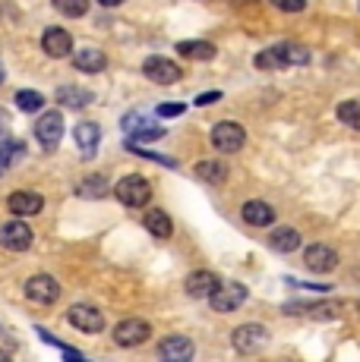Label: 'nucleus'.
Returning a JSON list of instances; mask_svg holds the SVG:
<instances>
[{
  "instance_id": "obj_13",
  "label": "nucleus",
  "mask_w": 360,
  "mask_h": 362,
  "mask_svg": "<svg viewBox=\"0 0 360 362\" xmlns=\"http://www.w3.org/2000/svg\"><path fill=\"white\" fill-rule=\"evenodd\" d=\"M123 129H127L133 139H140V142H158V139L164 136V129L155 127L145 114H127L123 117Z\"/></svg>"
},
{
  "instance_id": "obj_12",
  "label": "nucleus",
  "mask_w": 360,
  "mask_h": 362,
  "mask_svg": "<svg viewBox=\"0 0 360 362\" xmlns=\"http://www.w3.org/2000/svg\"><path fill=\"white\" fill-rule=\"evenodd\" d=\"M303 264H307L310 271H316V274H329V271L338 268V255L332 246L316 243V246H310L307 252H303Z\"/></svg>"
},
{
  "instance_id": "obj_8",
  "label": "nucleus",
  "mask_w": 360,
  "mask_h": 362,
  "mask_svg": "<svg viewBox=\"0 0 360 362\" xmlns=\"http://www.w3.org/2000/svg\"><path fill=\"white\" fill-rule=\"evenodd\" d=\"M209 303L215 312H234L237 305L247 303V287L244 284H221L215 293L209 296Z\"/></svg>"
},
{
  "instance_id": "obj_33",
  "label": "nucleus",
  "mask_w": 360,
  "mask_h": 362,
  "mask_svg": "<svg viewBox=\"0 0 360 362\" xmlns=\"http://www.w3.org/2000/svg\"><path fill=\"white\" fill-rule=\"evenodd\" d=\"M279 10H285V13H300L303 6H307V0H272Z\"/></svg>"
},
{
  "instance_id": "obj_35",
  "label": "nucleus",
  "mask_w": 360,
  "mask_h": 362,
  "mask_svg": "<svg viewBox=\"0 0 360 362\" xmlns=\"http://www.w3.org/2000/svg\"><path fill=\"white\" fill-rule=\"evenodd\" d=\"M6 129H10V117H6L4 107H0V136H6Z\"/></svg>"
},
{
  "instance_id": "obj_5",
  "label": "nucleus",
  "mask_w": 360,
  "mask_h": 362,
  "mask_svg": "<svg viewBox=\"0 0 360 362\" xmlns=\"http://www.w3.org/2000/svg\"><path fill=\"white\" fill-rule=\"evenodd\" d=\"M0 246L10 249V252H23V249L32 246V227L19 221H10V224L0 227Z\"/></svg>"
},
{
  "instance_id": "obj_10",
  "label": "nucleus",
  "mask_w": 360,
  "mask_h": 362,
  "mask_svg": "<svg viewBox=\"0 0 360 362\" xmlns=\"http://www.w3.org/2000/svg\"><path fill=\"white\" fill-rule=\"evenodd\" d=\"M149 334H152L149 322H142V318H127V322H120L114 328V340L120 346H140L149 340Z\"/></svg>"
},
{
  "instance_id": "obj_29",
  "label": "nucleus",
  "mask_w": 360,
  "mask_h": 362,
  "mask_svg": "<svg viewBox=\"0 0 360 362\" xmlns=\"http://www.w3.org/2000/svg\"><path fill=\"white\" fill-rule=\"evenodd\" d=\"M54 10H57V13H64V16L79 19V16H86V10H89V0H54Z\"/></svg>"
},
{
  "instance_id": "obj_17",
  "label": "nucleus",
  "mask_w": 360,
  "mask_h": 362,
  "mask_svg": "<svg viewBox=\"0 0 360 362\" xmlns=\"http://www.w3.org/2000/svg\"><path fill=\"white\" fill-rule=\"evenodd\" d=\"M158 353H162V359L186 362V359H193V344H190V337H180V334H174V337H164L162 340Z\"/></svg>"
},
{
  "instance_id": "obj_28",
  "label": "nucleus",
  "mask_w": 360,
  "mask_h": 362,
  "mask_svg": "<svg viewBox=\"0 0 360 362\" xmlns=\"http://www.w3.org/2000/svg\"><path fill=\"white\" fill-rule=\"evenodd\" d=\"M338 120L348 123L351 129H360V101H344V104H338Z\"/></svg>"
},
{
  "instance_id": "obj_18",
  "label": "nucleus",
  "mask_w": 360,
  "mask_h": 362,
  "mask_svg": "<svg viewBox=\"0 0 360 362\" xmlns=\"http://www.w3.org/2000/svg\"><path fill=\"white\" fill-rule=\"evenodd\" d=\"M73 66L79 69V73H101V69L108 66L105 54L95 51V47H82V51L73 54Z\"/></svg>"
},
{
  "instance_id": "obj_20",
  "label": "nucleus",
  "mask_w": 360,
  "mask_h": 362,
  "mask_svg": "<svg viewBox=\"0 0 360 362\" xmlns=\"http://www.w3.org/2000/svg\"><path fill=\"white\" fill-rule=\"evenodd\" d=\"M23 155H26V145L19 142V139L0 136V170H6V167H13L16 161H23Z\"/></svg>"
},
{
  "instance_id": "obj_36",
  "label": "nucleus",
  "mask_w": 360,
  "mask_h": 362,
  "mask_svg": "<svg viewBox=\"0 0 360 362\" xmlns=\"http://www.w3.org/2000/svg\"><path fill=\"white\" fill-rule=\"evenodd\" d=\"M101 6H117V4H123V0H99Z\"/></svg>"
},
{
  "instance_id": "obj_11",
  "label": "nucleus",
  "mask_w": 360,
  "mask_h": 362,
  "mask_svg": "<svg viewBox=\"0 0 360 362\" xmlns=\"http://www.w3.org/2000/svg\"><path fill=\"white\" fill-rule=\"evenodd\" d=\"M26 296H29L32 303L47 305V303H54V299L60 296V284L54 281V277H47V274H35V277L26 281Z\"/></svg>"
},
{
  "instance_id": "obj_25",
  "label": "nucleus",
  "mask_w": 360,
  "mask_h": 362,
  "mask_svg": "<svg viewBox=\"0 0 360 362\" xmlns=\"http://www.w3.org/2000/svg\"><path fill=\"white\" fill-rule=\"evenodd\" d=\"M196 173H199V180H206V183H212V186H218V183H225L227 180L225 161H199Z\"/></svg>"
},
{
  "instance_id": "obj_2",
  "label": "nucleus",
  "mask_w": 360,
  "mask_h": 362,
  "mask_svg": "<svg viewBox=\"0 0 360 362\" xmlns=\"http://www.w3.org/2000/svg\"><path fill=\"white\" fill-rule=\"evenodd\" d=\"M114 196L130 208H142V205H149V199H152V186L140 173H130V177H123L120 183L114 186Z\"/></svg>"
},
{
  "instance_id": "obj_14",
  "label": "nucleus",
  "mask_w": 360,
  "mask_h": 362,
  "mask_svg": "<svg viewBox=\"0 0 360 362\" xmlns=\"http://www.w3.org/2000/svg\"><path fill=\"white\" fill-rule=\"evenodd\" d=\"M184 287L193 299H209L221 287V281H218V274H212V271H193V274L186 277Z\"/></svg>"
},
{
  "instance_id": "obj_3",
  "label": "nucleus",
  "mask_w": 360,
  "mask_h": 362,
  "mask_svg": "<svg viewBox=\"0 0 360 362\" xmlns=\"http://www.w3.org/2000/svg\"><path fill=\"white\" fill-rule=\"evenodd\" d=\"M244 142H247V132H244L240 123L225 120V123H215V127H212V145H215L218 151H225V155L240 151L244 148Z\"/></svg>"
},
{
  "instance_id": "obj_1",
  "label": "nucleus",
  "mask_w": 360,
  "mask_h": 362,
  "mask_svg": "<svg viewBox=\"0 0 360 362\" xmlns=\"http://www.w3.org/2000/svg\"><path fill=\"white\" fill-rule=\"evenodd\" d=\"M310 60V51L300 45H275L269 51L256 54V66L259 69H285L291 64H307Z\"/></svg>"
},
{
  "instance_id": "obj_4",
  "label": "nucleus",
  "mask_w": 360,
  "mask_h": 362,
  "mask_svg": "<svg viewBox=\"0 0 360 362\" xmlns=\"http://www.w3.org/2000/svg\"><path fill=\"white\" fill-rule=\"evenodd\" d=\"M35 136L38 142L45 145V148H57L60 136H64V117H60V110H47V114H41L35 120Z\"/></svg>"
},
{
  "instance_id": "obj_34",
  "label": "nucleus",
  "mask_w": 360,
  "mask_h": 362,
  "mask_svg": "<svg viewBox=\"0 0 360 362\" xmlns=\"http://www.w3.org/2000/svg\"><path fill=\"white\" fill-rule=\"evenodd\" d=\"M218 98H221L218 92H206V95H199V98H196V104H212V101H218Z\"/></svg>"
},
{
  "instance_id": "obj_7",
  "label": "nucleus",
  "mask_w": 360,
  "mask_h": 362,
  "mask_svg": "<svg viewBox=\"0 0 360 362\" xmlns=\"http://www.w3.org/2000/svg\"><path fill=\"white\" fill-rule=\"evenodd\" d=\"M142 73L149 76L155 86H174V82L180 79V66L168 57H149L142 64Z\"/></svg>"
},
{
  "instance_id": "obj_9",
  "label": "nucleus",
  "mask_w": 360,
  "mask_h": 362,
  "mask_svg": "<svg viewBox=\"0 0 360 362\" xmlns=\"http://www.w3.org/2000/svg\"><path fill=\"white\" fill-rule=\"evenodd\" d=\"M234 350L237 353H256L266 346L269 340V331L262 328V325H240L237 331H234Z\"/></svg>"
},
{
  "instance_id": "obj_21",
  "label": "nucleus",
  "mask_w": 360,
  "mask_h": 362,
  "mask_svg": "<svg viewBox=\"0 0 360 362\" xmlns=\"http://www.w3.org/2000/svg\"><path fill=\"white\" fill-rule=\"evenodd\" d=\"M145 230L152 236H158V240H168V236L174 233V224H171V218L162 211V208H152V211L145 214Z\"/></svg>"
},
{
  "instance_id": "obj_31",
  "label": "nucleus",
  "mask_w": 360,
  "mask_h": 362,
  "mask_svg": "<svg viewBox=\"0 0 360 362\" xmlns=\"http://www.w3.org/2000/svg\"><path fill=\"white\" fill-rule=\"evenodd\" d=\"M297 309L310 312L313 318H335L338 315V303H320V305H297Z\"/></svg>"
},
{
  "instance_id": "obj_23",
  "label": "nucleus",
  "mask_w": 360,
  "mask_h": 362,
  "mask_svg": "<svg viewBox=\"0 0 360 362\" xmlns=\"http://www.w3.org/2000/svg\"><path fill=\"white\" fill-rule=\"evenodd\" d=\"M269 246H272L275 252H294V249L300 246V233H297L294 227H279V230L269 236Z\"/></svg>"
},
{
  "instance_id": "obj_27",
  "label": "nucleus",
  "mask_w": 360,
  "mask_h": 362,
  "mask_svg": "<svg viewBox=\"0 0 360 362\" xmlns=\"http://www.w3.org/2000/svg\"><path fill=\"white\" fill-rule=\"evenodd\" d=\"M79 196H86V199H101V196H108L105 177H89V180H82Z\"/></svg>"
},
{
  "instance_id": "obj_15",
  "label": "nucleus",
  "mask_w": 360,
  "mask_h": 362,
  "mask_svg": "<svg viewBox=\"0 0 360 362\" xmlns=\"http://www.w3.org/2000/svg\"><path fill=\"white\" fill-rule=\"evenodd\" d=\"M41 47H45L47 57H67V54L73 51V35L64 32V29H45V35H41Z\"/></svg>"
},
{
  "instance_id": "obj_22",
  "label": "nucleus",
  "mask_w": 360,
  "mask_h": 362,
  "mask_svg": "<svg viewBox=\"0 0 360 362\" xmlns=\"http://www.w3.org/2000/svg\"><path fill=\"white\" fill-rule=\"evenodd\" d=\"M73 139H76V145H79V148H82V155H92V151L99 148L101 129L95 127V123H79V127L73 129Z\"/></svg>"
},
{
  "instance_id": "obj_19",
  "label": "nucleus",
  "mask_w": 360,
  "mask_h": 362,
  "mask_svg": "<svg viewBox=\"0 0 360 362\" xmlns=\"http://www.w3.org/2000/svg\"><path fill=\"white\" fill-rule=\"evenodd\" d=\"M240 214H244V221L253 227H269L275 221V208L269 205V202H247Z\"/></svg>"
},
{
  "instance_id": "obj_16",
  "label": "nucleus",
  "mask_w": 360,
  "mask_h": 362,
  "mask_svg": "<svg viewBox=\"0 0 360 362\" xmlns=\"http://www.w3.org/2000/svg\"><path fill=\"white\" fill-rule=\"evenodd\" d=\"M6 208H10L16 218H32V214H38L41 208H45V199L35 196V192H13V196L6 199Z\"/></svg>"
},
{
  "instance_id": "obj_30",
  "label": "nucleus",
  "mask_w": 360,
  "mask_h": 362,
  "mask_svg": "<svg viewBox=\"0 0 360 362\" xmlns=\"http://www.w3.org/2000/svg\"><path fill=\"white\" fill-rule=\"evenodd\" d=\"M16 107L19 110H41L45 107V98L38 92H16Z\"/></svg>"
},
{
  "instance_id": "obj_26",
  "label": "nucleus",
  "mask_w": 360,
  "mask_h": 362,
  "mask_svg": "<svg viewBox=\"0 0 360 362\" xmlns=\"http://www.w3.org/2000/svg\"><path fill=\"white\" fill-rule=\"evenodd\" d=\"M57 101L67 104V107H86V104L92 101V92H76V88L64 86V88L57 92Z\"/></svg>"
},
{
  "instance_id": "obj_32",
  "label": "nucleus",
  "mask_w": 360,
  "mask_h": 362,
  "mask_svg": "<svg viewBox=\"0 0 360 362\" xmlns=\"http://www.w3.org/2000/svg\"><path fill=\"white\" fill-rule=\"evenodd\" d=\"M184 104H180V101H174V104H158V117H180V114H184Z\"/></svg>"
},
{
  "instance_id": "obj_6",
  "label": "nucleus",
  "mask_w": 360,
  "mask_h": 362,
  "mask_svg": "<svg viewBox=\"0 0 360 362\" xmlns=\"http://www.w3.org/2000/svg\"><path fill=\"white\" fill-rule=\"evenodd\" d=\"M67 322H70L73 328L86 331V334H99L101 328H105V315H101L95 305H70Z\"/></svg>"
},
{
  "instance_id": "obj_24",
  "label": "nucleus",
  "mask_w": 360,
  "mask_h": 362,
  "mask_svg": "<svg viewBox=\"0 0 360 362\" xmlns=\"http://www.w3.org/2000/svg\"><path fill=\"white\" fill-rule=\"evenodd\" d=\"M177 54L190 60H212L215 57V45H209V41H180Z\"/></svg>"
}]
</instances>
